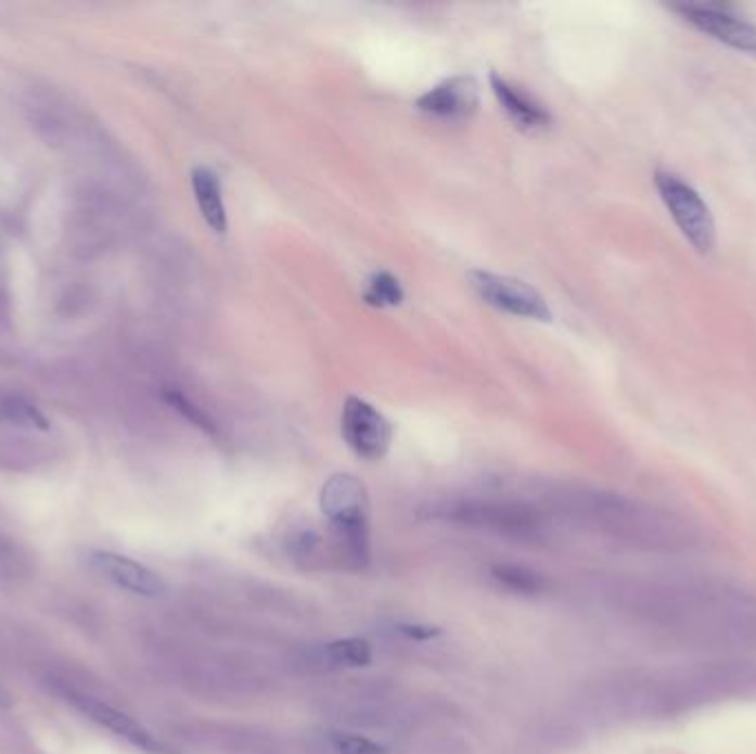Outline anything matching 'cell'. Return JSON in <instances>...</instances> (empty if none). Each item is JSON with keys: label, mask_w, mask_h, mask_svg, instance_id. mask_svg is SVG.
Returning <instances> with one entry per match:
<instances>
[{"label": "cell", "mask_w": 756, "mask_h": 754, "mask_svg": "<svg viewBox=\"0 0 756 754\" xmlns=\"http://www.w3.org/2000/svg\"><path fill=\"white\" fill-rule=\"evenodd\" d=\"M63 698L80 711L85 717H89L93 724L111 730L113 734H118L120 739L129 741L131 745L140 747L146 754H172V750L162 743L155 734H151L142 724H138L133 717L127 713L108 706L106 702L93 698L89 692H80L74 688H63Z\"/></svg>", "instance_id": "cell-5"}, {"label": "cell", "mask_w": 756, "mask_h": 754, "mask_svg": "<svg viewBox=\"0 0 756 754\" xmlns=\"http://www.w3.org/2000/svg\"><path fill=\"white\" fill-rule=\"evenodd\" d=\"M370 500L366 485L353 474H336L321 489V511L330 520L347 560L366 566L370 560Z\"/></svg>", "instance_id": "cell-1"}, {"label": "cell", "mask_w": 756, "mask_h": 754, "mask_svg": "<svg viewBox=\"0 0 756 754\" xmlns=\"http://www.w3.org/2000/svg\"><path fill=\"white\" fill-rule=\"evenodd\" d=\"M677 12L702 34L739 51L756 53V25L708 5H681Z\"/></svg>", "instance_id": "cell-8"}, {"label": "cell", "mask_w": 756, "mask_h": 754, "mask_svg": "<svg viewBox=\"0 0 756 754\" xmlns=\"http://www.w3.org/2000/svg\"><path fill=\"white\" fill-rule=\"evenodd\" d=\"M166 400L172 410H178L187 421H191L193 425L206 430V432H213V421L202 412V408H197V405H193L184 394L180 392H168L166 394Z\"/></svg>", "instance_id": "cell-17"}, {"label": "cell", "mask_w": 756, "mask_h": 754, "mask_svg": "<svg viewBox=\"0 0 756 754\" xmlns=\"http://www.w3.org/2000/svg\"><path fill=\"white\" fill-rule=\"evenodd\" d=\"M491 577L496 579V583L502 589H507V591H511L515 596H527V598H534V596L542 593L544 587H547L542 573L534 571L527 564H509V562L494 564L491 566Z\"/></svg>", "instance_id": "cell-12"}, {"label": "cell", "mask_w": 756, "mask_h": 754, "mask_svg": "<svg viewBox=\"0 0 756 754\" xmlns=\"http://www.w3.org/2000/svg\"><path fill=\"white\" fill-rule=\"evenodd\" d=\"M478 104H480V89L472 76L449 78L417 100L419 111L430 115V118L447 120V123L470 120L478 111Z\"/></svg>", "instance_id": "cell-6"}, {"label": "cell", "mask_w": 756, "mask_h": 754, "mask_svg": "<svg viewBox=\"0 0 756 754\" xmlns=\"http://www.w3.org/2000/svg\"><path fill=\"white\" fill-rule=\"evenodd\" d=\"M193 182V193L197 208L204 217V221L210 226L215 233H226L228 228V217H226V206H223V195H221V182L215 172L206 166H197L191 176Z\"/></svg>", "instance_id": "cell-11"}, {"label": "cell", "mask_w": 756, "mask_h": 754, "mask_svg": "<svg viewBox=\"0 0 756 754\" xmlns=\"http://www.w3.org/2000/svg\"><path fill=\"white\" fill-rule=\"evenodd\" d=\"M319 547H321V538L317 534H312V532H304V534H299V536H295L293 540H290V551H293V555L297 560L315 558Z\"/></svg>", "instance_id": "cell-19"}, {"label": "cell", "mask_w": 756, "mask_h": 754, "mask_svg": "<svg viewBox=\"0 0 756 754\" xmlns=\"http://www.w3.org/2000/svg\"><path fill=\"white\" fill-rule=\"evenodd\" d=\"M330 743L338 754H385L381 743L355 732H334Z\"/></svg>", "instance_id": "cell-16"}, {"label": "cell", "mask_w": 756, "mask_h": 754, "mask_svg": "<svg viewBox=\"0 0 756 754\" xmlns=\"http://www.w3.org/2000/svg\"><path fill=\"white\" fill-rule=\"evenodd\" d=\"M91 564L115 587L142 598H159L166 593V583L159 573L144 566L138 560L113 551H93Z\"/></svg>", "instance_id": "cell-7"}, {"label": "cell", "mask_w": 756, "mask_h": 754, "mask_svg": "<svg viewBox=\"0 0 756 754\" xmlns=\"http://www.w3.org/2000/svg\"><path fill=\"white\" fill-rule=\"evenodd\" d=\"M489 82H491V91L498 98L500 106L504 108L511 123L515 127H520L522 131L540 133L553 125L549 108L522 87L513 85L511 80L502 78L500 74H491Z\"/></svg>", "instance_id": "cell-9"}, {"label": "cell", "mask_w": 756, "mask_h": 754, "mask_svg": "<svg viewBox=\"0 0 756 754\" xmlns=\"http://www.w3.org/2000/svg\"><path fill=\"white\" fill-rule=\"evenodd\" d=\"M5 549V540H3V536H0V551H3Z\"/></svg>", "instance_id": "cell-20"}, {"label": "cell", "mask_w": 756, "mask_h": 754, "mask_svg": "<svg viewBox=\"0 0 756 754\" xmlns=\"http://www.w3.org/2000/svg\"><path fill=\"white\" fill-rule=\"evenodd\" d=\"M0 423H8L23 430H49L47 417L36 408L31 400L21 394H0Z\"/></svg>", "instance_id": "cell-13"}, {"label": "cell", "mask_w": 756, "mask_h": 754, "mask_svg": "<svg viewBox=\"0 0 756 754\" xmlns=\"http://www.w3.org/2000/svg\"><path fill=\"white\" fill-rule=\"evenodd\" d=\"M341 432L347 447L366 460L383 458L392 443L389 421L374 408V405L359 396H350L345 400Z\"/></svg>", "instance_id": "cell-4"}, {"label": "cell", "mask_w": 756, "mask_h": 754, "mask_svg": "<svg viewBox=\"0 0 756 754\" xmlns=\"http://www.w3.org/2000/svg\"><path fill=\"white\" fill-rule=\"evenodd\" d=\"M467 277L472 287L476 290V295L496 310L513 317L551 321L547 299L529 283L487 270H472Z\"/></svg>", "instance_id": "cell-3"}, {"label": "cell", "mask_w": 756, "mask_h": 754, "mask_svg": "<svg viewBox=\"0 0 756 754\" xmlns=\"http://www.w3.org/2000/svg\"><path fill=\"white\" fill-rule=\"evenodd\" d=\"M396 630L412 642H430V640H436V637L443 632L438 626H432V624H407V622L398 624Z\"/></svg>", "instance_id": "cell-18"}, {"label": "cell", "mask_w": 756, "mask_h": 754, "mask_svg": "<svg viewBox=\"0 0 756 754\" xmlns=\"http://www.w3.org/2000/svg\"><path fill=\"white\" fill-rule=\"evenodd\" d=\"M323 657L338 668H361L372 662V647L363 637H345V640L330 642L323 649Z\"/></svg>", "instance_id": "cell-14"}, {"label": "cell", "mask_w": 756, "mask_h": 754, "mask_svg": "<svg viewBox=\"0 0 756 754\" xmlns=\"http://www.w3.org/2000/svg\"><path fill=\"white\" fill-rule=\"evenodd\" d=\"M363 297L370 306L387 308V306H398L405 295L396 277H392L389 272H374L368 281Z\"/></svg>", "instance_id": "cell-15"}, {"label": "cell", "mask_w": 756, "mask_h": 754, "mask_svg": "<svg viewBox=\"0 0 756 754\" xmlns=\"http://www.w3.org/2000/svg\"><path fill=\"white\" fill-rule=\"evenodd\" d=\"M451 515L464 525L487 527L500 534H525L536 525L529 511L507 504H460Z\"/></svg>", "instance_id": "cell-10"}, {"label": "cell", "mask_w": 756, "mask_h": 754, "mask_svg": "<svg viewBox=\"0 0 756 754\" xmlns=\"http://www.w3.org/2000/svg\"><path fill=\"white\" fill-rule=\"evenodd\" d=\"M655 184L666 208L677 221L681 235L692 244V248L702 255L713 253L717 244V226L704 197L679 176H675V172L659 170L655 176Z\"/></svg>", "instance_id": "cell-2"}]
</instances>
